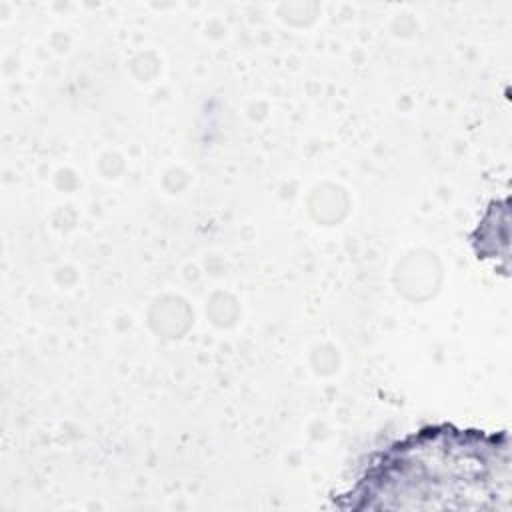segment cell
<instances>
[{
	"label": "cell",
	"mask_w": 512,
	"mask_h": 512,
	"mask_svg": "<svg viewBox=\"0 0 512 512\" xmlns=\"http://www.w3.org/2000/svg\"><path fill=\"white\" fill-rule=\"evenodd\" d=\"M510 436L430 424L370 458L356 484L336 498L344 510L508 508Z\"/></svg>",
	"instance_id": "6da1fadb"
}]
</instances>
